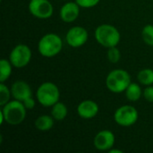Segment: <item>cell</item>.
<instances>
[{"label": "cell", "mask_w": 153, "mask_h": 153, "mask_svg": "<svg viewBox=\"0 0 153 153\" xmlns=\"http://www.w3.org/2000/svg\"><path fill=\"white\" fill-rule=\"evenodd\" d=\"M26 112L27 109L22 101L16 100H10L0 110L1 124L5 122L10 126H18L24 121Z\"/></svg>", "instance_id": "1"}, {"label": "cell", "mask_w": 153, "mask_h": 153, "mask_svg": "<svg viewBox=\"0 0 153 153\" xmlns=\"http://www.w3.org/2000/svg\"><path fill=\"white\" fill-rule=\"evenodd\" d=\"M96 41L102 47L108 48L117 47L121 40V34L119 30L112 24H100L94 31Z\"/></svg>", "instance_id": "2"}, {"label": "cell", "mask_w": 153, "mask_h": 153, "mask_svg": "<svg viewBox=\"0 0 153 153\" xmlns=\"http://www.w3.org/2000/svg\"><path fill=\"white\" fill-rule=\"evenodd\" d=\"M63 49V40L56 33H47L42 36L38 43V51L40 56L51 58L57 56Z\"/></svg>", "instance_id": "3"}, {"label": "cell", "mask_w": 153, "mask_h": 153, "mask_svg": "<svg viewBox=\"0 0 153 153\" xmlns=\"http://www.w3.org/2000/svg\"><path fill=\"white\" fill-rule=\"evenodd\" d=\"M131 82L130 74L124 69L112 70L108 74L105 81L108 90L117 94L125 92Z\"/></svg>", "instance_id": "4"}, {"label": "cell", "mask_w": 153, "mask_h": 153, "mask_svg": "<svg viewBox=\"0 0 153 153\" xmlns=\"http://www.w3.org/2000/svg\"><path fill=\"white\" fill-rule=\"evenodd\" d=\"M36 99L41 106L50 108L59 101L60 91L56 83L52 82H45L38 87Z\"/></svg>", "instance_id": "5"}, {"label": "cell", "mask_w": 153, "mask_h": 153, "mask_svg": "<svg viewBox=\"0 0 153 153\" xmlns=\"http://www.w3.org/2000/svg\"><path fill=\"white\" fill-rule=\"evenodd\" d=\"M139 118L138 110L132 105H124L119 107L114 113L115 122L122 127L134 126Z\"/></svg>", "instance_id": "6"}, {"label": "cell", "mask_w": 153, "mask_h": 153, "mask_svg": "<svg viewBox=\"0 0 153 153\" xmlns=\"http://www.w3.org/2000/svg\"><path fill=\"white\" fill-rule=\"evenodd\" d=\"M31 49L26 44L16 45L9 54V61L15 68H23L28 65L31 60Z\"/></svg>", "instance_id": "7"}, {"label": "cell", "mask_w": 153, "mask_h": 153, "mask_svg": "<svg viewBox=\"0 0 153 153\" xmlns=\"http://www.w3.org/2000/svg\"><path fill=\"white\" fill-rule=\"evenodd\" d=\"M28 9L32 16L40 20L49 19L54 13V7L49 0H30Z\"/></svg>", "instance_id": "8"}, {"label": "cell", "mask_w": 153, "mask_h": 153, "mask_svg": "<svg viewBox=\"0 0 153 153\" xmlns=\"http://www.w3.org/2000/svg\"><path fill=\"white\" fill-rule=\"evenodd\" d=\"M89 39L88 30L82 26H74L65 34V41L68 46L78 48L86 44Z\"/></svg>", "instance_id": "9"}, {"label": "cell", "mask_w": 153, "mask_h": 153, "mask_svg": "<svg viewBox=\"0 0 153 153\" xmlns=\"http://www.w3.org/2000/svg\"><path fill=\"white\" fill-rule=\"evenodd\" d=\"M116 142V136L110 130L100 131L93 139L94 147L100 152H108L114 147Z\"/></svg>", "instance_id": "10"}, {"label": "cell", "mask_w": 153, "mask_h": 153, "mask_svg": "<svg viewBox=\"0 0 153 153\" xmlns=\"http://www.w3.org/2000/svg\"><path fill=\"white\" fill-rule=\"evenodd\" d=\"M76 111L81 118L89 120L94 118L98 115L100 111V107L98 103L95 102L94 100H85L79 103Z\"/></svg>", "instance_id": "11"}, {"label": "cell", "mask_w": 153, "mask_h": 153, "mask_svg": "<svg viewBox=\"0 0 153 153\" xmlns=\"http://www.w3.org/2000/svg\"><path fill=\"white\" fill-rule=\"evenodd\" d=\"M80 6L74 2H67L62 5L59 11L60 19L66 23L74 22L80 15Z\"/></svg>", "instance_id": "12"}, {"label": "cell", "mask_w": 153, "mask_h": 153, "mask_svg": "<svg viewBox=\"0 0 153 153\" xmlns=\"http://www.w3.org/2000/svg\"><path fill=\"white\" fill-rule=\"evenodd\" d=\"M11 93L13 100L23 101L26 99L32 97V91L29 83H27L25 81L18 80L15 81L12 86H11Z\"/></svg>", "instance_id": "13"}, {"label": "cell", "mask_w": 153, "mask_h": 153, "mask_svg": "<svg viewBox=\"0 0 153 153\" xmlns=\"http://www.w3.org/2000/svg\"><path fill=\"white\" fill-rule=\"evenodd\" d=\"M55 119L52 116L49 115H41L38 117L34 122V126L36 129L40 132H47L52 129L55 124Z\"/></svg>", "instance_id": "14"}, {"label": "cell", "mask_w": 153, "mask_h": 153, "mask_svg": "<svg viewBox=\"0 0 153 153\" xmlns=\"http://www.w3.org/2000/svg\"><path fill=\"white\" fill-rule=\"evenodd\" d=\"M125 93H126V98L127 99V100L135 102V101H138L142 98V96L143 95V91L142 90L141 86L138 83L131 82L129 86L127 87V89L126 90Z\"/></svg>", "instance_id": "15"}, {"label": "cell", "mask_w": 153, "mask_h": 153, "mask_svg": "<svg viewBox=\"0 0 153 153\" xmlns=\"http://www.w3.org/2000/svg\"><path fill=\"white\" fill-rule=\"evenodd\" d=\"M68 114L67 107L63 102H56L51 107V116L56 121H63Z\"/></svg>", "instance_id": "16"}, {"label": "cell", "mask_w": 153, "mask_h": 153, "mask_svg": "<svg viewBox=\"0 0 153 153\" xmlns=\"http://www.w3.org/2000/svg\"><path fill=\"white\" fill-rule=\"evenodd\" d=\"M13 67V66L9 60L4 58L0 60V82H4L10 78Z\"/></svg>", "instance_id": "17"}, {"label": "cell", "mask_w": 153, "mask_h": 153, "mask_svg": "<svg viewBox=\"0 0 153 153\" xmlns=\"http://www.w3.org/2000/svg\"><path fill=\"white\" fill-rule=\"evenodd\" d=\"M138 82L144 86L153 85V70L151 68H144L137 74Z\"/></svg>", "instance_id": "18"}, {"label": "cell", "mask_w": 153, "mask_h": 153, "mask_svg": "<svg viewBox=\"0 0 153 153\" xmlns=\"http://www.w3.org/2000/svg\"><path fill=\"white\" fill-rule=\"evenodd\" d=\"M142 39L148 46H153V25L147 24L143 28Z\"/></svg>", "instance_id": "19"}, {"label": "cell", "mask_w": 153, "mask_h": 153, "mask_svg": "<svg viewBox=\"0 0 153 153\" xmlns=\"http://www.w3.org/2000/svg\"><path fill=\"white\" fill-rule=\"evenodd\" d=\"M12 97L11 89H9L4 82L0 83V106L3 107L10 101Z\"/></svg>", "instance_id": "20"}, {"label": "cell", "mask_w": 153, "mask_h": 153, "mask_svg": "<svg viewBox=\"0 0 153 153\" xmlns=\"http://www.w3.org/2000/svg\"><path fill=\"white\" fill-rule=\"evenodd\" d=\"M107 57H108V60L110 63H112V64L118 63L119 60H120V58H121L120 50L117 47L108 48V51H107Z\"/></svg>", "instance_id": "21"}, {"label": "cell", "mask_w": 153, "mask_h": 153, "mask_svg": "<svg viewBox=\"0 0 153 153\" xmlns=\"http://www.w3.org/2000/svg\"><path fill=\"white\" fill-rule=\"evenodd\" d=\"M81 8H92L96 6L100 0H74Z\"/></svg>", "instance_id": "22"}, {"label": "cell", "mask_w": 153, "mask_h": 153, "mask_svg": "<svg viewBox=\"0 0 153 153\" xmlns=\"http://www.w3.org/2000/svg\"><path fill=\"white\" fill-rule=\"evenodd\" d=\"M143 96L148 102L153 103V85L146 86V88L143 90Z\"/></svg>", "instance_id": "23"}, {"label": "cell", "mask_w": 153, "mask_h": 153, "mask_svg": "<svg viewBox=\"0 0 153 153\" xmlns=\"http://www.w3.org/2000/svg\"><path fill=\"white\" fill-rule=\"evenodd\" d=\"M22 103H23V105H24V107L26 108L27 110H30V109L34 108V107L36 105V101L33 99V97H30V98L26 99L25 100L22 101Z\"/></svg>", "instance_id": "24"}, {"label": "cell", "mask_w": 153, "mask_h": 153, "mask_svg": "<svg viewBox=\"0 0 153 153\" xmlns=\"http://www.w3.org/2000/svg\"><path fill=\"white\" fill-rule=\"evenodd\" d=\"M108 152L109 153H123L124 152L122 151V150H117V149H114V147L113 148H111Z\"/></svg>", "instance_id": "25"}]
</instances>
